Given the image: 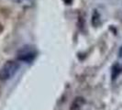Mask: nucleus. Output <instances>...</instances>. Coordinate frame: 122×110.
Returning a JSON list of instances; mask_svg holds the SVG:
<instances>
[{
  "mask_svg": "<svg viewBox=\"0 0 122 110\" xmlns=\"http://www.w3.org/2000/svg\"><path fill=\"white\" fill-rule=\"evenodd\" d=\"M19 69V64L14 61H8L0 69V80L6 81L12 78Z\"/></svg>",
  "mask_w": 122,
  "mask_h": 110,
  "instance_id": "obj_1",
  "label": "nucleus"
},
{
  "mask_svg": "<svg viewBox=\"0 0 122 110\" xmlns=\"http://www.w3.org/2000/svg\"><path fill=\"white\" fill-rule=\"evenodd\" d=\"M36 53L31 50H22L18 56V60L25 62H31L35 59Z\"/></svg>",
  "mask_w": 122,
  "mask_h": 110,
  "instance_id": "obj_2",
  "label": "nucleus"
},
{
  "mask_svg": "<svg viewBox=\"0 0 122 110\" xmlns=\"http://www.w3.org/2000/svg\"><path fill=\"white\" fill-rule=\"evenodd\" d=\"M121 72H122V68L120 67V65H119L118 63L114 64V65H113V67H112V73H111L112 80H113V81H114V80H116L117 77L120 74Z\"/></svg>",
  "mask_w": 122,
  "mask_h": 110,
  "instance_id": "obj_3",
  "label": "nucleus"
},
{
  "mask_svg": "<svg viewBox=\"0 0 122 110\" xmlns=\"http://www.w3.org/2000/svg\"><path fill=\"white\" fill-rule=\"evenodd\" d=\"M92 24L94 27H98L100 24V15L97 10H94L92 15Z\"/></svg>",
  "mask_w": 122,
  "mask_h": 110,
  "instance_id": "obj_4",
  "label": "nucleus"
},
{
  "mask_svg": "<svg viewBox=\"0 0 122 110\" xmlns=\"http://www.w3.org/2000/svg\"><path fill=\"white\" fill-rule=\"evenodd\" d=\"M85 103V101H84V99L81 97H78L76 98L74 101H73V105H72V107H71V109L72 110H75L77 109L78 107H80L81 106V105H83Z\"/></svg>",
  "mask_w": 122,
  "mask_h": 110,
  "instance_id": "obj_5",
  "label": "nucleus"
},
{
  "mask_svg": "<svg viewBox=\"0 0 122 110\" xmlns=\"http://www.w3.org/2000/svg\"><path fill=\"white\" fill-rule=\"evenodd\" d=\"M63 2H64L66 5H71L72 2H73V0H63Z\"/></svg>",
  "mask_w": 122,
  "mask_h": 110,
  "instance_id": "obj_6",
  "label": "nucleus"
},
{
  "mask_svg": "<svg viewBox=\"0 0 122 110\" xmlns=\"http://www.w3.org/2000/svg\"><path fill=\"white\" fill-rule=\"evenodd\" d=\"M119 56H120V57L122 56V46H121V48H120V50H119Z\"/></svg>",
  "mask_w": 122,
  "mask_h": 110,
  "instance_id": "obj_7",
  "label": "nucleus"
},
{
  "mask_svg": "<svg viewBox=\"0 0 122 110\" xmlns=\"http://www.w3.org/2000/svg\"><path fill=\"white\" fill-rule=\"evenodd\" d=\"M2 30V28H1V26H0V31Z\"/></svg>",
  "mask_w": 122,
  "mask_h": 110,
  "instance_id": "obj_8",
  "label": "nucleus"
}]
</instances>
